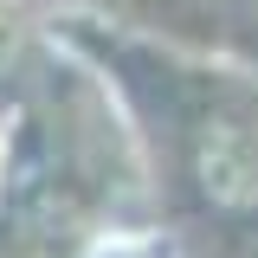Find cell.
<instances>
[{
	"label": "cell",
	"mask_w": 258,
	"mask_h": 258,
	"mask_svg": "<svg viewBox=\"0 0 258 258\" xmlns=\"http://www.w3.org/2000/svg\"><path fill=\"white\" fill-rule=\"evenodd\" d=\"M0 181H7V129H0Z\"/></svg>",
	"instance_id": "6da1fadb"
}]
</instances>
